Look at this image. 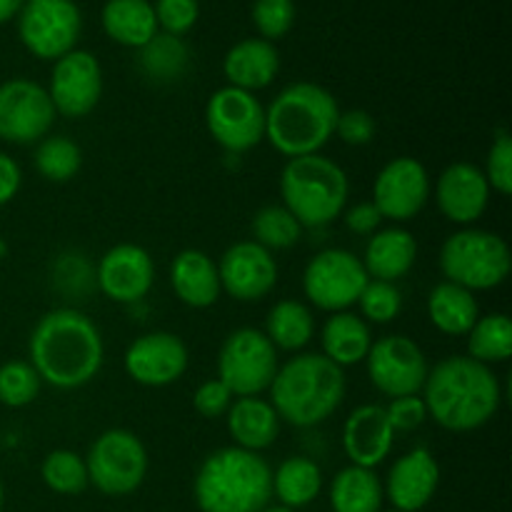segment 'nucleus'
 Segmentation results:
<instances>
[{"label":"nucleus","mask_w":512,"mask_h":512,"mask_svg":"<svg viewBox=\"0 0 512 512\" xmlns=\"http://www.w3.org/2000/svg\"><path fill=\"white\" fill-rule=\"evenodd\" d=\"M28 363L55 390H80L98 378L105 363L100 328L75 308L48 310L28 340Z\"/></svg>","instance_id":"1"},{"label":"nucleus","mask_w":512,"mask_h":512,"mask_svg":"<svg viewBox=\"0 0 512 512\" xmlns=\"http://www.w3.org/2000/svg\"><path fill=\"white\" fill-rule=\"evenodd\" d=\"M420 398L428 418L448 433H473L485 428L503 405V385L493 368L468 358L448 355L428 370Z\"/></svg>","instance_id":"2"},{"label":"nucleus","mask_w":512,"mask_h":512,"mask_svg":"<svg viewBox=\"0 0 512 512\" xmlns=\"http://www.w3.org/2000/svg\"><path fill=\"white\" fill-rule=\"evenodd\" d=\"M345 390V370L330 363L323 353H295L275 373L268 400L280 423L315 428L333 418L335 410L343 405Z\"/></svg>","instance_id":"3"},{"label":"nucleus","mask_w":512,"mask_h":512,"mask_svg":"<svg viewBox=\"0 0 512 512\" xmlns=\"http://www.w3.org/2000/svg\"><path fill=\"white\" fill-rule=\"evenodd\" d=\"M340 105L318 83L288 85L265 108V140L285 158L315 155L335 138Z\"/></svg>","instance_id":"4"},{"label":"nucleus","mask_w":512,"mask_h":512,"mask_svg":"<svg viewBox=\"0 0 512 512\" xmlns=\"http://www.w3.org/2000/svg\"><path fill=\"white\" fill-rule=\"evenodd\" d=\"M193 493L203 512H263L273 498V468L260 453L225 445L200 463Z\"/></svg>","instance_id":"5"},{"label":"nucleus","mask_w":512,"mask_h":512,"mask_svg":"<svg viewBox=\"0 0 512 512\" xmlns=\"http://www.w3.org/2000/svg\"><path fill=\"white\" fill-rule=\"evenodd\" d=\"M280 198L303 228H325L348 208V173L323 153L290 158L280 170Z\"/></svg>","instance_id":"6"},{"label":"nucleus","mask_w":512,"mask_h":512,"mask_svg":"<svg viewBox=\"0 0 512 512\" xmlns=\"http://www.w3.org/2000/svg\"><path fill=\"white\" fill-rule=\"evenodd\" d=\"M440 273L470 293H488L510 278L512 250L503 235L485 228H460L440 245Z\"/></svg>","instance_id":"7"},{"label":"nucleus","mask_w":512,"mask_h":512,"mask_svg":"<svg viewBox=\"0 0 512 512\" xmlns=\"http://www.w3.org/2000/svg\"><path fill=\"white\" fill-rule=\"evenodd\" d=\"M88 480L110 498L135 493L148 475V448L143 440L125 428L103 430L85 455Z\"/></svg>","instance_id":"8"},{"label":"nucleus","mask_w":512,"mask_h":512,"mask_svg":"<svg viewBox=\"0 0 512 512\" xmlns=\"http://www.w3.org/2000/svg\"><path fill=\"white\" fill-rule=\"evenodd\" d=\"M278 368V350L258 328L233 330L220 345L218 380L228 385L235 398L268 393Z\"/></svg>","instance_id":"9"},{"label":"nucleus","mask_w":512,"mask_h":512,"mask_svg":"<svg viewBox=\"0 0 512 512\" xmlns=\"http://www.w3.org/2000/svg\"><path fill=\"white\" fill-rule=\"evenodd\" d=\"M368 280L358 255L345 248H325L305 265L303 295L310 308L328 315L343 313L355 308Z\"/></svg>","instance_id":"10"},{"label":"nucleus","mask_w":512,"mask_h":512,"mask_svg":"<svg viewBox=\"0 0 512 512\" xmlns=\"http://www.w3.org/2000/svg\"><path fill=\"white\" fill-rule=\"evenodd\" d=\"M205 128L225 153L243 155L265 140V105L255 93L225 85L205 105Z\"/></svg>","instance_id":"11"},{"label":"nucleus","mask_w":512,"mask_h":512,"mask_svg":"<svg viewBox=\"0 0 512 512\" xmlns=\"http://www.w3.org/2000/svg\"><path fill=\"white\" fill-rule=\"evenodd\" d=\"M18 15V35L35 58L58 60L75 50L83 15L73 0H28Z\"/></svg>","instance_id":"12"},{"label":"nucleus","mask_w":512,"mask_h":512,"mask_svg":"<svg viewBox=\"0 0 512 512\" xmlns=\"http://www.w3.org/2000/svg\"><path fill=\"white\" fill-rule=\"evenodd\" d=\"M365 368H368V378L375 390L393 400L405 398V395H420L430 363L423 348L413 338L395 333L373 340L368 358H365Z\"/></svg>","instance_id":"13"},{"label":"nucleus","mask_w":512,"mask_h":512,"mask_svg":"<svg viewBox=\"0 0 512 512\" xmlns=\"http://www.w3.org/2000/svg\"><path fill=\"white\" fill-rule=\"evenodd\" d=\"M55 113L48 90L28 78L0 83V140L13 145L40 143L53 130Z\"/></svg>","instance_id":"14"},{"label":"nucleus","mask_w":512,"mask_h":512,"mask_svg":"<svg viewBox=\"0 0 512 512\" xmlns=\"http://www.w3.org/2000/svg\"><path fill=\"white\" fill-rule=\"evenodd\" d=\"M433 195L430 173L418 158L398 155L380 168L373 183V205L383 220L393 225L410 223L418 218Z\"/></svg>","instance_id":"15"},{"label":"nucleus","mask_w":512,"mask_h":512,"mask_svg":"<svg viewBox=\"0 0 512 512\" xmlns=\"http://www.w3.org/2000/svg\"><path fill=\"white\" fill-rule=\"evenodd\" d=\"M45 90L58 115L70 120L88 118L103 98V68L93 53L75 48L55 60Z\"/></svg>","instance_id":"16"},{"label":"nucleus","mask_w":512,"mask_h":512,"mask_svg":"<svg viewBox=\"0 0 512 512\" xmlns=\"http://www.w3.org/2000/svg\"><path fill=\"white\" fill-rule=\"evenodd\" d=\"M190 365V350L180 335L153 330L128 345L123 368L133 383L143 388H168L178 383Z\"/></svg>","instance_id":"17"},{"label":"nucleus","mask_w":512,"mask_h":512,"mask_svg":"<svg viewBox=\"0 0 512 512\" xmlns=\"http://www.w3.org/2000/svg\"><path fill=\"white\" fill-rule=\"evenodd\" d=\"M220 288L238 303H260L278 285V260L255 240L233 243L218 263Z\"/></svg>","instance_id":"18"},{"label":"nucleus","mask_w":512,"mask_h":512,"mask_svg":"<svg viewBox=\"0 0 512 512\" xmlns=\"http://www.w3.org/2000/svg\"><path fill=\"white\" fill-rule=\"evenodd\" d=\"M155 285L153 255L135 243H120L105 250L95 268V288L118 305H135Z\"/></svg>","instance_id":"19"},{"label":"nucleus","mask_w":512,"mask_h":512,"mask_svg":"<svg viewBox=\"0 0 512 512\" xmlns=\"http://www.w3.org/2000/svg\"><path fill=\"white\" fill-rule=\"evenodd\" d=\"M488 180H485L483 168L473 163H450L435 180V203L443 213L445 220L470 228L485 215L490 205Z\"/></svg>","instance_id":"20"},{"label":"nucleus","mask_w":512,"mask_h":512,"mask_svg":"<svg viewBox=\"0 0 512 512\" xmlns=\"http://www.w3.org/2000/svg\"><path fill=\"white\" fill-rule=\"evenodd\" d=\"M440 485V465L428 448L408 450L388 470L383 483L385 498L400 512H420L435 498Z\"/></svg>","instance_id":"21"},{"label":"nucleus","mask_w":512,"mask_h":512,"mask_svg":"<svg viewBox=\"0 0 512 512\" xmlns=\"http://www.w3.org/2000/svg\"><path fill=\"white\" fill-rule=\"evenodd\" d=\"M340 443H343V453L350 460V465L370 470L383 465L388 455L393 453L395 443V430L390 428L383 405H358L345 418Z\"/></svg>","instance_id":"22"},{"label":"nucleus","mask_w":512,"mask_h":512,"mask_svg":"<svg viewBox=\"0 0 512 512\" xmlns=\"http://www.w3.org/2000/svg\"><path fill=\"white\" fill-rule=\"evenodd\" d=\"M170 288L175 298L193 310L213 308L220 300L218 263L198 248H185L170 263Z\"/></svg>","instance_id":"23"},{"label":"nucleus","mask_w":512,"mask_h":512,"mask_svg":"<svg viewBox=\"0 0 512 512\" xmlns=\"http://www.w3.org/2000/svg\"><path fill=\"white\" fill-rule=\"evenodd\" d=\"M363 268L370 280H385V283H398L400 278L415 268L418 260V240L403 225H390L380 228L368 238L363 253Z\"/></svg>","instance_id":"24"},{"label":"nucleus","mask_w":512,"mask_h":512,"mask_svg":"<svg viewBox=\"0 0 512 512\" xmlns=\"http://www.w3.org/2000/svg\"><path fill=\"white\" fill-rule=\"evenodd\" d=\"M278 70V50L263 38L240 40L225 53L223 60V75L230 88L248 90V93H258V90L268 88L275 75H278Z\"/></svg>","instance_id":"25"},{"label":"nucleus","mask_w":512,"mask_h":512,"mask_svg":"<svg viewBox=\"0 0 512 512\" xmlns=\"http://www.w3.org/2000/svg\"><path fill=\"white\" fill-rule=\"evenodd\" d=\"M225 423H228V433L235 448L250 450V453H263L270 445H275L280 435L278 413L263 395L235 398L225 413Z\"/></svg>","instance_id":"26"},{"label":"nucleus","mask_w":512,"mask_h":512,"mask_svg":"<svg viewBox=\"0 0 512 512\" xmlns=\"http://www.w3.org/2000/svg\"><path fill=\"white\" fill-rule=\"evenodd\" d=\"M373 345V325L365 323L353 310L330 313L320 328V353L338 368L365 363Z\"/></svg>","instance_id":"27"},{"label":"nucleus","mask_w":512,"mask_h":512,"mask_svg":"<svg viewBox=\"0 0 512 512\" xmlns=\"http://www.w3.org/2000/svg\"><path fill=\"white\" fill-rule=\"evenodd\" d=\"M428 318L438 333L465 338L480 318L478 298L470 290L443 280L428 295Z\"/></svg>","instance_id":"28"},{"label":"nucleus","mask_w":512,"mask_h":512,"mask_svg":"<svg viewBox=\"0 0 512 512\" xmlns=\"http://www.w3.org/2000/svg\"><path fill=\"white\" fill-rule=\"evenodd\" d=\"M103 30L110 40L125 48H143L158 35V20L148 0H108L103 5Z\"/></svg>","instance_id":"29"},{"label":"nucleus","mask_w":512,"mask_h":512,"mask_svg":"<svg viewBox=\"0 0 512 512\" xmlns=\"http://www.w3.org/2000/svg\"><path fill=\"white\" fill-rule=\"evenodd\" d=\"M265 338L273 343V348L285 353H303L315 338V315L313 308L303 300H278L268 310L265 318Z\"/></svg>","instance_id":"30"},{"label":"nucleus","mask_w":512,"mask_h":512,"mask_svg":"<svg viewBox=\"0 0 512 512\" xmlns=\"http://www.w3.org/2000/svg\"><path fill=\"white\" fill-rule=\"evenodd\" d=\"M323 490V470L308 455L285 458L273 473V495L283 508L298 510L313 503Z\"/></svg>","instance_id":"31"},{"label":"nucleus","mask_w":512,"mask_h":512,"mask_svg":"<svg viewBox=\"0 0 512 512\" xmlns=\"http://www.w3.org/2000/svg\"><path fill=\"white\" fill-rule=\"evenodd\" d=\"M383 500V480L370 468L348 465L330 485V505L335 512H380Z\"/></svg>","instance_id":"32"},{"label":"nucleus","mask_w":512,"mask_h":512,"mask_svg":"<svg viewBox=\"0 0 512 512\" xmlns=\"http://www.w3.org/2000/svg\"><path fill=\"white\" fill-rule=\"evenodd\" d=\"M465 338H468V358L488 368L508 363L512 355V320L505 313L480 315Z\"/></svg>","instance_id":"33"},{"label":"nucleus","mask_w":512,"mask_h":512,"mask_svg":"<svg viewBox=\"0 0 512 512\" xmlns=\"http://www.w3.org/2000/svg\"><path fill=\"white\" fill-rule=\"evenodd\" d=\"M140 70L155 83H173L183 78L190 63V50L183 38L168 33H158L153 40L140 48Z\"/></svg>","instance_id":"34"},{"label":"nucleus","mask_w":512,"mask_h":512,"mask_svg":"<svg viewBox=\"0 0 512 512\" xmlns=\"http://www.w3.org/2000/svg\"><path fill=\"white\" fill-rule=\"evenodd\" d=\"M83 168V150L68 135H45L35 148V170L48 183H68Z\"/></svg>","instance_id":"35"},{"label":"nucleus","mask_w":512,"mask_h":512,"mask_svg":"<svg viewBox=\"0 0 512 512\" xmlns=\"http://www.w3.org/2000/svg\"><path fill=\"white\" fill-rule=\"evenodd\" d=\"M303 225L295 220V215L280 205H263L253 218V240L263 245L265 250H290L303 238Z\"/></svg>","instance_id":"36"},{"label":"nucleus","mask_w":512,"mask_h":512,"mask_svg":"<svg viewBox=\"0 0 512 512\" xmlns=\"http://www.w3.org/2000/svg\"><path fill=\"white\" fill-rule=\"evenodd\" d=\"M40 478H43L45 488L58 495H80L90 485L83 455L65 448L45 455L43 465H40Z\"/></svg>","instance_id":"37"},{"label":"nucleus","mask_w":512,"mask_h":512,"mask_svg":"<svg viewBox=\"0 0 512 512\" xmlns=\"http://www.w3.org/2000/svg\"><path fill=\"white\" fill-rule=\"evenodd\" d=\"M43 380L28 360H8L0 365V403L5 408H25L40 395Z\"/></svg>","instance_id":"38"},{"label":"nucleus","mask_w":512,"mask_h":512,"mask_svg":"<svg viewBox=\"0 0 512 512\" xmlns=\"http://www.w3.org/2000/svg\"><path fill=\"white\" fill-rule=\"evenodd\" d=\"M360 318L368 325H388L403 313V293L398 283H385V280H368L358 298Z\"/></svg>","instance_id":"39"},{"label":"nucleus","mask_w":512,"mask_h":512,"mask_svg":"<svg viewBox=\"0 0 512 512\" xmlns=\"http://www.w3.org/2000/svg\"><path fill=\"white\" fill-rule=\"evenodd\" d=\"M253 23L258 28L260 38L273 43L290 33L295 23V3L293 0H255Z\"/></svg>","instance_id":"40"},{"label":"nucleus","mask_w":512,"mask_h":512,"mask_svg":"<svg viewBox=\"0 0 512 512\" xmlns=\"http://www.w3.org/2000/svg\"><path fill=\"white\" fill-rule=\"evenodd\" d=\"M483 175L493 193H512V140L505 128H500L498 133H495L493 145H490L488 150V158H485Z\"/></svg>","instance_id":"41"},{"label":"nucleus","mask_w":512,"mask_h":512,"mask_svg":"<svg viewBox=\"0 0 512 512\" xmlns=\"http://www.w3.org/2000/svg\"><path fill=\"white\" fill-rule=\"evenodd\" d=\"M158 28L168 35H185L195 23H198L200 5L198 0H158L153 5Z\"/></svg>","instance_id":"42"},{"label":"nucleus","mask_w":512,"mask_h":512,"mask_svg":"<svg viewBox=\"0 0 512 512\" xmlns=\"http://www.w3.org/2000/svg\"><path fill=\"white\" fill-rule=\"evenodd\" d=\"M375 133H378V125L375 118L363 108H350L340 110L338 123H335V138L343 140L345 145H353V148H363V145L373 143Z\"/></svg>","instance_id":"43"},{"label":"nucleus","mask_w":512,"mask_h":512,"mask_svg":"<svg viewBox=\"0 0 512 512\" xmlns=\"http://www.w3.org/2000/svg\"><path fill=\"white\" fill-rule=\"evenodd\" d=\"M388 423L395 433H413L428 420V408L420 395H405V398H393L383 405Z\"/></svg>","instance_id":"44"},{"label":"nucleus","mask_w":512,"mask_h":512,"mask_svg":"<svg viewBox=\"0 0 512 512\" xmlns=\"http://www.w3.org/2000/svg\"><path fill=\"white\" fill-rule=\"evenodd\" d=\"M233 400L235 395L230 393L228 385H225L223 380L213 378L198 385V390H195L193 395V408L200 418L215 420V418H225V413L230 410Z\"/></svg>","instance_id":"45"},{"label":"nucleus","mask_w":512,"mask_h":512,"mask_svg":"<svg viewBox=\"0 0 512 512\" xmlns=\"http://www.w3.org/2000/svg\"><path fill=\"white\" fill-rule=\"evenodd\" d=\"M340 218H343L345 228H348L353 235H360V238H370V235L378 233L380 225H383V215H380V210L375 208L373 200L348 205Z\"/></svg>","instance_id":"46"},{"label":"nucleus","mask_w":512,"mask_h":512,"mask_svg":"<svg viewBox=\"0 0 512 512\" xmlns=\"http://www.w3.org/2000/svg\"><path fill=\"white\" fill-rule=\"evenodd\" d=\"M20 185H23V170L8 153L0 150V208L18 195Z\"/></svg>","instance_id":"47"},{"label":"nucleus","mask_w":512,"mask_h":512,"mask_svg":"<svg viewBox=\"0 0 512 512\" xmlns=\"http://www.w3.org/2000/svg\"><path fill=\"white\" fill-rule=\"evenodd\" d=\"M23 8V0H0V25L13 20Z\"/></svg>","instance_id":"48"},{"label":"nucleus","mask_w":512,"mask_h":512,"mask_svg":"<svg viewBox=\"0 0 512 512\" xmlns=\"http://www.w3.org/2000/svg\"><path fill=\"white\" fill-rule=\"evenodd\" d=\"M5 255H8V243H5V238L0 235V260H3Z\"/></svg>","instance_id":"49"},{"label":"nucleus","mask_w":512,"mask_h":512,"mask_svg":"<svg viewBox=\"0 0 512 512\" xmlns=\"http://www.w3.org/2000/svg\"><path fill=\"white\" fill-rule=\"evenodd\" d=\"M263 512H295V510H290V508H283V505H278V508H270V505H268V508H265Z\"/></svg>","instance_id":"50"},{"label":"nucleus","mask_w":512,"mask_h":512,"mask_svg":"<svg viewBox=\"0 0 512 512\" xmlns=\"http://www.w3.org/2000/svg\"><path fill=\"white\" fill-rule=\"evenodd\" d=\"M3 503H5V490H3V483H0V510H3Z\"/></svg>","instance_id":"51"},{"label":"nucleus","mask_w":512,"mask_h":512,"mask_svg":"<svg viewBox=\"0 0 512 512\" xmlns=\"http://www.w3.org/2000/svg\"><path fill=\"white\" fill-rule=\"evenodd\" d=\"M380 512H383V510H380ZM388 512H400V510H388Z\"/></svg>","instance_id":"52"}]
</instances>
